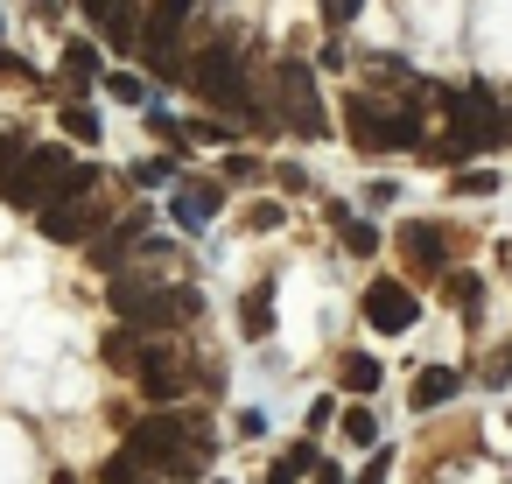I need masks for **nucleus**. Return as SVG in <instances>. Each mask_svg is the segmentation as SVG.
<instances>
[{"label":"nucleus","instance_id":"0eeeda50","mask_svg":"<svg viewBox=\"0 0 512 484\" xmlns=\"http://www.w3.org/2000/svg\"><path fill=\"white\" fill-rule=\"evenodd\" d=\"M134 386H141L155 407H169V400L190 386V365H183V351H176V344H141V351H134Z\"/></svg>","mask_w":512,"mask_h":484},{"label":"nucleus","instance_id":"f257e3e1","mask_svg":"<svg viewBox=\"0 0 512 484\" xmlns=\"http://www.w3.org/2000/svg\"><path fill=\"white\" fill-rule=\"evenodd\" d=\"M127 456H134L141 470L197 477V463H204V435H197V421H183V414H148V421H134Z\"/></svg>","mask_w":512,"mask_h":484},{"label":"nucleus","instance_id":"9b49d317","mask_svg":"<svg viewBox=\"0 0 512 484\" xmlns=\"http://www.w3.org/2000/svg\"><path fill=\"white\" fill-rule=\"evenodd\" d=\"M141 239V218H120L106 239H92V267H106V274H120V260H127V246Z\"/></svg>","mask_w":512,"mask_h":484},{"label":"nucleus","instance_id":"1a4fd4ad","mask_svg":"<svg viewBox=\"0 0 512 484\" xmlns=\"http://www.w3.org/2000/svg\"><path fill=\"white\" fill-rule=\"evenodd\" d=\"M218 204H225V190H218V183H197V176H190V183H176V225H183V232L211 225V218H218Z\"/></svg>","mask_w":512,"mask_h":484},{"label":"nucleus","instance_id":"ddd939ff","mask_svg":"<svg viewBox=\"0 0 512 484\" xmlns=\"http://www.w3.org/2000/svg\"><path fill=\"white\" fill-rule=\"evenodd\" d=\"M239 330H246V337H267V330H274V281L246 288V302H239Z\"/></svg>","mask_w":512,"mask_h":484},{"label":"nucleus","instance_id":"6e6552de","mask_svg":"<svg viewBox=\"0 0 512 484\" xmlns=\"http://www.w3.org/2000/svg\"><path fill=\"white\" fill-rule=\"evenodd\" d=\"M36 225H43V239H57V246H85V239L106 232V211H99V197H64V204H43Z\"/></svg>","mask_w":512,"mask_h":484},{"label":"nucleus","instance_id":"393cba45","mask_svg":"<svg viewBox=\"0 0 512 484\" xmlns=\"http://www.w3.org/2000/svg\"><path fill=\"white\" fill-rule=\"evenodd\" d=\"M246 225H253V232H274V225H281V204H253V218H246Z\"/></svg>","mask_w":512,"mask_h":484},{"label":"nucleus","instance_id":"a211bd4d","mask_svg":"<svg viewBox=\"0 0 512 484\" xmlns=\"http://www.w3.org/2000/svg\"><path fill=\"white\" fill-rule=\"evenodd\" d=\"M92 78H99V50L92 43H71L64 50V85H92Z\"/></svg>","mask_w":512,"mask_h":484},{"label":"nucleus","instance_id":"dca6fc26","mask_svg":"<svg viewBox=\"0 0 512 484\" xmlns=\"http://www.w3.org/2000/svg\"><path fill=\"white\" fill-rule=\"evenodd\" d=\"M330 218H337V232H344V246H351L358 260H372V253H379V232H372L365 218H351V211H330Z\"/></svg>","mask_w":512,"mask_h":484},{"label":"nucleus","instance_id":"4be33fe9","mask_svg":"<svg viewBox=\"0 0 512 484\" xmlns=\"http://www.w3.org/2000/svg\"><path fill=\"white\" fill-rule=\"evenodd\" d=\"M106 85H113V99H127V106H141V92H148V85H141V78H134V71H113V78H106Z\"/></svg>","mask_w":512,"mask_h":484},{"label":"nucleus","instance_id":"a878e982","mask_svg":"<svg viewBox=\"0 0 512 484\" xmlns=\"http://www.w3.org/2000/svg\"><path fill=\"white\" fill-rule=\"evenodd\" d=\"M449 302H463V309H470V302H477V281H470V274H456V281H449Z\"/></svg>","mask_w":512,"mask_h":484},{"label":"nucleus","instance_id":"423d86ee","mask_svg":"<svg viewBox=\"0 0 512 484\" xmlns=\"http://www.w3.org/2000/svg\"><path fill=\"white\" fill-rule=\"evenodd\" d=\"M365 323H372L379 337H407V330L421 323L414 288H407V281H393V274H379V281L365 288Z\"/></svg>","mask_w":512,"mask_h":484},{"label":"nucleus","instance_id":"39448f33","mask_svg":"<svg viewBox=\"0 0 512 484\" xmlns=\"http://www.w3.org/2000/svg\"><path fill=\"white\" fill-rule=\"evenodd\" d=\"M449 113H456V148H449L442 162H456V155H477V148L505 141V113H498V99H491L484 85L456 92V99H449Z\"/></svg>","mask_w":512,"mask_h":484},{"label":"nucleus","instance_id":"9d476101","mask_svg":"<svg viewBox=\"0 0 512 484\" xmlns=\"http://www.w3.org/2000/svg\"><path fill=\"white\" fill-rule=\"evenodd\" d=\"M400 253H407L414 267H442V260H449V239H442L435 225H400Z\"/></svg>","mask_w":512,"mask_h":484},{"label":"nucleus","instance_id":"7ed1b4c3","mask_svg":"<svg viewBox=\"0 0 512 484\" xmlns=\"http://www.w3.org/2000/svg\"><path fill=\"white\" fill-rule=\"evenodd\" d=\"M190 85L204 106L232 113V120H260L253 113V92H246V71H239V43H211L197 64H190Z\"/></svg>","mask_w":512,"mask_h":484},{"label":"nucleus","instance_id":"20e7f679","mask_svg":"<svg viewBox=\"0 0 512 484\" xmlns=\"http://www.w3.org/2000/svg\"><path fill=\"white\" fill-rule=\"evenodd\" d=\"M274 92H281V120L302 134V141H316V134H330V113H323V99H316V71L309 64H281L274 71Z\"/></svg>","mask_w":512,"mask_h":484},{"label":"nucleus","instance_id":"4468645a","mask_svg":"<svg viewBox=\"0 0 512 484\" xmlns=\"http://www.w3.org/2000/svg\"><path fill=\"white\" fill-rule=\"evenodd\" d=\"M456 393H463V379H456L449 365H428V372L414 379V407H421V414H428V407H442V400H456Z\"/></svg>","mask_w":512,"mask_h":484},{"label":"nucleus","instance_id":"f3484780","mask_svg":"<svg viewBox=\"0 0 512 484\" xmlns=\"http://www.w3.org/2000/svg\"><path fill=\"white\" fill-rule=\"evenodd\" d=\"M337 428H344V442H351V449H372V442H379L372 407H344V414H337Z\"/></svg>","mask_w":512,"mask_h":484},{"label":"nucleus","instance_id":"c85d7f7f","mask_svg":"<svg viewBox=\"0 0 512 484\" xmlns=\"http://www.w3.org/2000/svg\"><path fill=\"white\" fill-rule=\"evenodd\" d=\"M0 162H8V155H0Z\"/></svg>","mask_w":512,"mask_h":484},{"label":"nucleus","instance_id":"b1692460","mask_svg":"<svg viewBox=\"0 0 512 484\" xmlns=\"http://www.w3.org/2000/svg\"><path fill=\"white\" fill-rule=\"evenodd\" d=\"M463 190H470V197H491V190H498V176H491V169H470V176H463Z\"/></svg>","mask_w":512,"mask_h":484},{"label":"nucleus","instance_id":"2eb2a0df","mask_svg":"<svg viewBox=\"0 0 512 484\" xmlns=\"http://www.w3.org/2000/svg\"><path fill=\"white\" fill-rule=\"evenodd\" d=\"M337 372H344V393H358V400H365V393H379V358L351 351V358H344Z\"/></svg>","mask_w":512,"mask_h":484},{"label":"nucleus","instance_id":"5701e85b","mask_svg":"<svg viewBox=\"0 0 512 484\" xmlns=\"http://www.w3.org/2000/svg\"><path fill=\"white\" fill-rule=\"evenodd\" d=\"M358 8H365V0H323V22H330V29H344Z\"/></svg>","mask_w":512,"mask_h":484},{"label":"nucleus","instance_id":"f8f14e48","mask_svg":"<svg viewBox=\"0 0 512 484\" xmlns=\"http://www.w3.org/2000/svg\"><path fill=\"white\" fill-rule=\"evenodd\" d=\"M344 127H351V141H358V148H386V113H379L372 99H351Z\"/></svg>","mask_w":512,"mask_h":484},{"label":"nucleus","instance_id":"bb28decb","mask_svg":"<svg viewBox=\"0 0 512 484\" xmlns=\"http://www.w3.org/2000/svg\"><path fill=\"white\" fill-rule=\"evenodd\" d=\"M358 484H386V449H379V456H372V470H365V477H358Z\"/></svg>","mask_w":512,"mask_h":484},{"label":"nucleus","instance_id":"f03ea898","mask_svg":"<svg viewBox=\"0 0 512 484\" xmlns=\"http://www.w3.org/2000/svg\"><path fill=\"white\" fill-rule=\"evenodd\" d=\"M106 302H113L134 330H176L183 316H197V295H190V288H155V281H141V274H113Z\"/></svg>","mask_w":512,"mask_h":484},{"label":"nucleus","instance_id":"cd10ccee","mask_svg":"<svg viewBox=\"0 0 512 484\" xmlns=\"http://www.w3.org/2000/svg\"><path fill=\"white\" fill-rule=\"evenodd\" d=\"M78 8H85L92 22H106V15H113V0H78Z\"/></svg>","mask_w":512,"mask_h":484},{"label":"nucleus","instance_id":"6ab92c4d","mask_svg":"<svg viewBox=\"0 0 512 484\" xmlns=\"http://www.w3.org/2000/svg\"><path fill=\"white\" fill-rule=\"evenodd\" d=\"M309 470H316V449H309V442H295V449L267 470V484H295V477H309Z\"/></svg>","mask_w":512,"mask_h":484},{"label":"nucleus","instance_id":"412c9836","mask_svg":"<svg viewBox=\"0 0 512 484\" xmlns=\"http://www.w3.org/2000/svg\"><path fill=\"white\" fill-rule=\"evenodd\" d=\"M134 351H141V344H134V330H113V337L99 344V358H106V365H134Z\"/></svg>","mask_w":512,"mask_h":484},{"label":"nucleus","instance_id":"aec40b11","mask_svg":"<svg viewBox=\"0 0 512 484\" xmlns=\"http://www.w3.org/2000/svg\"><path fill=\"white\" fill-rule=\"evenodd\" d=\"M64 134L71 141H99V113L92 106H64Z\"/></svg>","mask_w":512,"mask_h":484}]
</instances>
